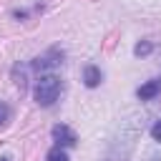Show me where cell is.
<instances>
[{
  "instance_id": "1",
  "label": "cell",
  "mask_w": 161,
  "mask_h": 161,
  "mask_svg": "<svg viewBox=\"0 0 161 161\" xmlns=\"http://www.w3.org/2000/svg\"><path fill=\"white\" fill-rule=\"evenodd\" d=\"M60 91H63V83H60V78L55 73H40V78L35 80L33 96H35V103L38 106H45L48 108V106H53L58 101Z\"/></svg>"
},
{
  "instance_id": "2",
  "label": "cell",
  "mask_w": 161,
  "mask_h": 161,
  "mask_svg": "<svg viewBox=\"0 0 161 161\" xmlns=\"http://www.w3.org/2000/svg\"><path fill=\"white\" fill-rule=\"evenodd\" d=\"M60 63H63V50H60V48H50L48 53L38 55V58L33 60V68L40 70V73H45L48 68H55V65H60Z\"/></svg>"
},
{
  "instance_id": "3",
  "label": "cell",
  "mask_w": 161,
  "mask_h": 161,
  "mask_svg": "<svg viewBox=\"0 0 161 161\" xmlns=\"http://www.w3.org/2000/svg\"><path fill=\"white\" fill-rule=\"evenodd\" d=\"M50 133H53V141H55V146H75V143H78V136H75V131H73L70 126H65V123H55Z\"/></svg>"
},
{
  "instance_id": "4",
  "label": "cell",
  "mask_w": 161,
  "mask_h": 161,
  "mask_svg": "<svg viewBox=\"0 0 161 161\" xmlns=\"http://www.w3.org/2000/svg\"><path fill=\"white\" fill-rule=\"evenodd\" d=\"M136 96H138L141 101H151V98L161 96V78H151V80H146L143 86H138Z\"/></svg>"
},
{
  "instance_id": "5",
  "label": "cell",
  "mask_w": 161,
  "mask_h": 161,
  "mask_svg": "<svg viewBox=\"0 0 161 161\" xmlns=\"http://www.w3.org/2000/svg\"><path fill=\"white\" fill-rule=\"evenodd\" d=\"M101 80H103V73H101L98 65H86V68H83V83H86L88 88H98Z\"/></svg>"
},
{
  "instance_id": "6",
  "label": "cell",
  "mask_w": 161,
  "mask_h": 161,
  "mask_svg": "<svg viewBox=\"0 0 161 161\" xmlns=\"http://www.w3.org/2000/svg\"><path fill=\"white\" fill-rule=\"evenodd\" d=\"M45 158H48V161H68V153L63 151V146H53Z\"/></svg>"
},
{
  "instance_id": "7",
  "label": "cell",
  "mask_w": 161,
  "mask_h": 161,
  "mask_svg": "<svg viewBox=\"0 0 161 161\" xmlns=\"http://www.w3.org/2000/svg\"><path fill=\"white\" fill-rule=\"evenodd\" d=\"M151 50H153V43H151V40H141V43H136V48H133L136 55H148Z\"/></svg>"
},
{
  "instance_id": "8",
  "label": "cell",
  "mask_w": 161,
  "mask_h": 161,
  "mask_svg": "<svg viewBox=\"0 0 161 161\" xmlns=\"http://www.w3.org/2000/svg\"><path fill=\"white\" fill-rule=\"evenodd\" d=\"M8 121H10V108L5 103H0V126H5Z\"/></svg>"
},
{
  "instance_id": "9",
  "label": "cell",
  "mask_w": 161,
  "mask_h": 161,
  "mask_svg": "<svg viewBox=\"0 0 161 161\" xmlns=\"http://www.w3.org/2000/svg\"><path fill=\"white\" fill-rule=\"evenodd\" d=\"M151 138H153V141H161V121H156V123L151 126Z\"/></svg>"
},
{
  "instance_id": "10",
  "label": "cell",
  "mask_w": 161,
  "mask_h": 161,
  "mask_svg": "<svg viewBox=\"0 0 161 161\" xmlns=\"http://www.w3.org/2000/svg\"><path fill=\"white\" fill-rule=\"evenodd\" d=\"M0 161H8V158H0Z\"/></svg>"
}]
</instances>
